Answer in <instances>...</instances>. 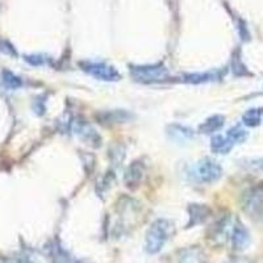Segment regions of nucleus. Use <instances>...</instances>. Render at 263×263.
<instances>
[{"label":"nucleus","mask_w":263,"mask_h":263,"mask_svg":"<svg viewBox=\"0 0 263 263\" xmlns=\"http://www.w3.org/2000/svg\"><path fill=\"white\" fill-rule=\"evenodd\" d=\"M170 233H171V223L170 221L165 219L154 221L146 233L145 250L149 254L160 253L170 238Z\"/></svg>","instance_id":"f257e3e1"},{"label":"nucleus","mask_w":263,"mask_h":263,"mask_svg":"<svg viewBox=\"0 0 263 263\" xmlns=\"http://www.w3.org/2000/svg\"><path fill=\"white\" fill-rule=\"evenodd\" d=\"M221 175H223L221 166L215 161H211L208 158L194 165L191 171H190V176H191L192 180L197 183H205V185L217 182L221 178Z\"/></svg>","instance_id":"f03ea898"},{"label":"nucleus","mask_w":263,"mask_h":263,"mask_svg":"<svg viewBox=\"0 0 263 263\" xmlns=\"http://www.w3.org/2000/svg\"><path fill=\"white\" fill-rule=\"evenodd\" d=\"M81 67L83 69V71H86L94 78L100 79V81L113 82L121 78L119 71L108 63L85 61V62H81Z\"/></svg>","instance_id":"7ed1b4c3"},{"label":"nucleus","mask_w":263,"mask_h":263,"mask_svg":"<svg viewBox=\"0 0 263 263\" xmlns=\"http://www.w3.org/2000/svg\"><path fill=\"white\" fill-rule=\"evenodd\" d=\"M132 74L136 79L141 81H160V79L166 78L167 70L161 65L155 66H137L135 69H132Z\"/></svg>","instance_id":"20e7f679"},{"label":"nucleus","mask_w":263,"mask_h":263,"mask_svg":"<svg viewBox=\"0 0 263 263\" xmlns=\"http://www.w3.org/2000/svg\"><path fill=\"white\" fill-rule=\"evenodd\" d=\"M249 242H250V234H249L248 229L238 221L234 224L232 230L233 248L237 249V250H242L248 246Z\"/></svg>","instance_id":"39448f33"},{"label":"nucleus","mask_w":263,"mask_h":263,"mask_svg":"<svg viewBox=\"0 0 263 263\" xmlns=\"http://www.w3.org/2000/svg\"><path fill=\"white\" fill-rule=\"evenodd\" d=\"M167 133L174 141L178 142H186L190 141L191 138H194V130L180 124H171L167 128Z\"/></svg>","instance_id":"423d86ee"},{"label":"nucleus","mask_w":263,"mask_h":263,"mask_svg":"<svg viewBox=\"0 0 263 263\" xmlns=\"http://www.w3.org/2000/svg\"><path fill=\"white\" fill-rule=\"evenodd\" d=\"M144 171H145V167L141 162H133L130 166L128 167L125 172V183L126 186H136L140 183V180L142 179L144 176Z\"/></svg>","instance_id":"0eeeda50"},{"label":"nucleus","mask_w":263,"mask_h":263,"mask_svg":"<svg viewBox=\"0 0 263 263\" xmlns=\"http://www.w3.org/2000/svg\"><path fill=\"white\" fill-rule=\"evenodd\" d=\"M211 209L205 205H201V204H192L190 207V225H197V224L204 223L205 220L209 216Z\"/></svg>","instance_id":"6e6552de"},{"label":"nucleus","mask_w":263,"mask_h":263,"mask_svg":"<svg viewBox=\"0 0 263 263\" xmlns=\"http://www.w3.org/2000/svg\"><path fill=\"white\" fill-rule=\"evenodd\" d=\"M233 142L229 140L228 137H224L221 135H217L212 138V142H211V149H212L213 153L216 154H226L230 151L233 146Z\"/></svg>","instance_id":"1a4fd4ad"},{"label":"nucleus","mask_w":263,"mask_h":263,"mask_svg":"<svg viewBox=\"0 0 263 263\" xmlns=\"http://www.w3.org/2000/svg\"><path fill=\"white\" fill-rule=\"evenodd\" d=\"M224 117L221 115H213L209 119H207L200 125L201 133H205V135H209V133H215L219 129L223 128L224 125Z\"/></svg>","instance_id":"9d476101"},{"label":"nucleus","mask_w":263,"mask_h":263,"mask_svg":"<svg viewBox=\"0 0 263 263\" xmlns=\"http://www.w3.org/2000/svg\"><path fill=\"white\" fill-rule=\"evenodd\" d=\"M2 83L6 88L8 90H17L22 86V81L17 75H15L13 72L8 71V70H4L2 72Z\"/></svg>","instance_id":"9b49d317"},{"label":"nucleus","mask_w":263,"mask_h":263,"mask_svg":"<svg viewBox=\"0 0 263 263\" xmlns=\"http://www.w3.org/2000/svg\"><path fill=\"white\" fill-rule=\"evenodd\" d=\"M226 137L233 142V144H237V142H242L246 140L248 137V132L245 130L241 126H234V128L229 129L228 133H226Z\"/></svg>","instance_id":"f8f14e48"},{"label":"nucleus","mask_w":263,"mask_h":263,"mask_svg":"<svg viewBox=\"0 0 263 263\" xmlns=\"http://www.w3.org/2000/svg\"><path fill=\"white\" fill-rule=\"evenodd\" d=\"M244 124L248 126H255L260 122V111L259 110H249L248 112L245 113L244 117Z\"/></svg>","instance_id":"ddd939ff"},{"label":"nucleus","mask_w":263,"mask_h":263,"mask_svg":"<svg viewBox=\"0 0 263 263\" xmlns=\"http://www.w3.org/2000/svg\"><path fill=\"white\" fill-rule=\"evenodd\" d=\"M0 53L8 54V56H16L15 47L6 40H0Z\"/></svg>","instance_id":"4468645a"},{"label":"nucleus","mask_w":263,"mask_h":263,"mask_svg":"<svg viewBox=\"0 0 263 263\" xmlns=\"http://www.w3.org/2000/svg\"><path fill=\"white\" fill-rule=\"evenodd\" d=\"M25 61L29 63V65L33 66H40L45 63V58L40 54H35V56H25Z\"/></svg>","instance_id":"2eb2a0df"},{"label":"nucleus","mask_w":263,"mask_h":263,"mask_svg":"<svg viewBox=\"0 0 263 263\" xmlns=\"http://www.w3.org/2000/svg\"><path fill=\"white\" fill-rule=\"evenodd\" d=\"M209 79V74H194V75H188V82H194V83H201V82H207Z\"/></svg>","instance_id":"dca6fc26"},{"label":"nucleus","mask_w":263,"mask_h":263,"mask_svg":"<svg viewBox=\"0 0 263 263\" xmlns=\"http://www.w3.org/2000/svg\"><path fill=\"white\" fill-rule=\"evenodd\" d=\"M262 112H263V111H262Z\"/></svg>","instance_id":"f3484780"}]
</instances>
